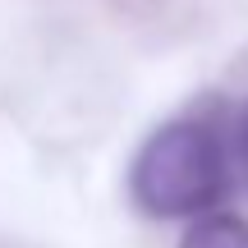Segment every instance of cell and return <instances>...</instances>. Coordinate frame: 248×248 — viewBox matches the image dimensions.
I'll return each mask as SVG.
<instances>
[{
  "label": "cell",
  "instance_id": "obj_3",
  "mask_svg": "<svg viewBox=\"0 0 248 248\" xmlns=\"http://www.w3.org/2000/svg\"><path fill=\"white\" fill-rule=\"evenodd\" d=\"M244 142H248V120H244Z\"/></svg>",
  "mask_w": 248,
  "mask_h": 248
},
{
  "label": "cell",
  "instance_id": "obj_2",
  "mask_svg": "<svg viewBox=\"0 0 248 248\" xmlns=\"http://www.w3.org/2000/svg\"><path fill=\"white\" fill-rule=\"evenodd\" d=\"M179 248H248V221L239 216H207L184 234Z\"/></svg>",
  "mask_w": 248,
  "mask_h": 248
},
{
  "label": "cell",
  "instance_id": "obj_1",
  "mask_svg": "<svg viewBox=\"0 0 248 248\" xmlns=\"http://www.w3.org/2000/svg\"><path fill=\"white\" fill-rule=\"evenodd\" d=\"M230 170L216 133L202 124H166L133 161V202L147 216H198L225 198Z\"/></svg>",
  "mask_w": 248,
  "mask_h": 248
}]
</instances>
